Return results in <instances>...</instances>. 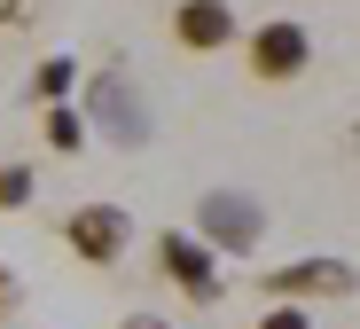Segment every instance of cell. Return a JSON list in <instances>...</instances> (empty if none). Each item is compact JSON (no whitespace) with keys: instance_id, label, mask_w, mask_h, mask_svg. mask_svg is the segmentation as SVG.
<instances>
[{"instance_id":"1","label":"cell","mask_w":360,"mask_h":329,"mask_svg":"<svg viewBox=\"0 0 360 329\" xmlns=\"http://www.w3.org/2000/svg\"><path fill=\"white\" fill-rule=\"evenodd\" d=\"M149 259H157V275L180 290V298H196V306H219L227 298V275H219V251L196 235V228H165L157 243H149Z\"/></svg>"},{"instance_id":"2","label":"cell","mask_w":360,"mask_h":329,"mask_svg":"<svg viewBox=\"0 0 360 329\" xmlns=\"http://www.w3.org/2000/svg\"><path fill=\"white\" fill-rule=\"evenodd\" d=\"M196 235L219 251V259H251L259 235H266V204L243 188H204L196 196Z\"/></svg>"},{"instance_id":"3","label":"cell","mask_w":360,"mask_h":329,"mask_svg":"<svg viewBox=\"0 0 360 329\" xmlns=\"http://www.w3.org/2000/svg\"><path fill=\"white\" fill-rule=\"evenodd\" d=\"M243 63H251L259 87H290V79L314 71V32L297 16H259V32L243 39Z\"/></svg>"},{"instance_id":"4","label":"cell","mask_w":360,"mask_h":329,"mask_svg":"<svg viewBox=\"0 0 360 329\" xmlns=\"http://www.w3.org/2000/svg\"><path fill=\"white\" fill-rule=\"evenodd\" d=\"M266 306H314V298H352L360 290V267L352 259H290V267H266L259 275Z\"/></svg>"},{"instance_id":"5","label":"cell","mask_w":360,"mask_h":329,"mask_svg":"<svg viewBox=\"0 0 360 329\" xmlns=\"http://www.w3.org/2000/svg\"><path fill=\"white\" fill-rule=\"evenodd\" d=\"M63 243H71V259H86V267H117V259L134 251V212L126 204H79L63 220Z\"/></svg>"},{"instance_id":"6","label":"cell","mask_w":360,"mask_h":329,"mask_svg":"<svg viewBox=\"0 0 360 329\" xmlns=\"http://www.w3.org/2000/svg\"><path fill=\"white\" fill-rule=\"evenodd\" d=\"M86 125H110V142L141 149V142H149V102L117 79V71H102V79H86Z\"/></svg>"},{"instance_id":"7","label":"cell","mask_w":360,"mask_h":329,"mask_svg":"<svg viewBox=\"0 0 360 329\" xmlns=\"http://www.w3.org/2000/svg\"><path fill=\"white\" fill-rule=\"evenodd\" d=\"M172 39L188 55H219V47L243 39V24H235L227 0H180V8H172Z\"/></svg>"},{"instance_id":"8","label":"cell","mask_w":360,"mask_h":329,"mask_svg":"<svg viewBox=\"0 0 360 329\" xmlns=\"http://www.w3.org/2000/svg\"><path fill=\"white\" fill-rule=\"evenodd\" d=\"M71 87H79V63H71V55H47L39 71H32V94H39L47 110H63V102H71Z\"/></svg>"},{"instance_id":"9","label":"cell","mask_w":360,"mask_h":329,"mask_svg":"<svg viewBox=\"0 0 360 329\" xmlns=\"http://www.w3.org/2000/svg\"><path fill=\"white\" fill-rule=\"evenodd\" d=\"M86 134H94L86 110H71V102H63V110H47V149H55V157H79V149H86Z\"/></svg>"},{"instance_id":"10","label":"cell","mask_w":360,"mask_h":329,"mask_svg":"<svg viewBox=\"0 0 360 329\" xmlns=\"http://www.w3.org/2000/svg\"><path fill=\"white\" fill-rule=\"evenodd\" d=\"M32 188H39L32 165H0V212H24V204H32Z\"/></svg>"},{"instance_id":"11","label":"cell","mask_w":360,"mask_h":329,"mask_svg":"<svg viewBox=\"0 0 360 329\" xmlns=\"http://www.w3.org/2000/svg\"><path fill=\"white\" fill-rule=\"evenodd\" d=\"M251 329H314V306H259Z\"/></svg>"},{"instance_id":"12","label":"cell","mask_w":360,"mask_h":329,"mask_svg":"<svg viewBox=\"0 0 360 329\" xmlns=\"http://www.w3.org/2000/svg\"><path fill=\"white\" fill-rule=\"evenodd\" d=\"M16 298H24V283H16L8 267H0V321H8V314H16Z\"/></svg>"},{"instance_id":"13","label":"cell","mask_w":360,"mask_h":329,"mask_svg":"<svg viewBox=\"0 0 360 329\" xmlns=\"http://www.w3.org/2000/svg\"><path fill=\"white\" fill-rule=\"evenodd\" d=\"M117 329H172V321H165V314H126Z\"/></svg>"}]
</instances>
